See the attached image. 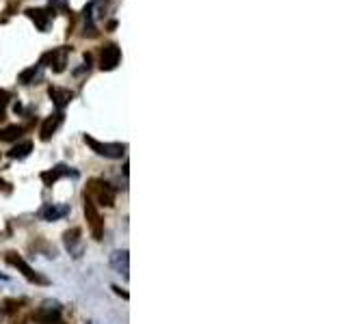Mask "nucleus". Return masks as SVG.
Instances as JSON below:
<instances>
[{"instance_id": "nucleus-2", "label": "nucleus", "mask_w": 346, "mask_h": 324, "mask_svg": "<svg viewBox=\"0 0 346 324\" xmlns=\"http://www.w3.org/2000/svg\"><path fill=\"white\" fill-rule=\"evenodd\" d=\"M119 59H121V50H119L115 43H106V46L102 48V56H100V67L102 69H115V67L119 65Z\"/></svg>"}, {"instance_id": "nucleus-11", "label": "nucleus", "mask_w": 346, "mask_h": 324, "mask_svg": "<svg viewBox=\"0 0 346 324\" xmlns=\"http://www.w3.org/2000/svg\"><path fill=\"white\" fill-rule=\"evenodd\" d=\"M63 175H69V171H67L65 164H59V167H54L50 173H43L41 177H43V182H46L48 186H52V184L59 180V177H63Z\"/></svg>"}, {"instance_id": "nucleus-3", "label": "nucleus", "mask_w": 346, "mask_h": 324, "mask_svg": "<svg viewBox=\"0 0 346 324\" xmlns=\"http://www.w3.org/2000/svg\"><path fill=\"white\" fill-rule=\"evenodd\" d=\"M7 262L11 264V266H16V268H20L22 273L26 274L28 279H31V281H35V283H46V279H43V277H39V274H37L35 270L31 268V266H28L26 262H24L22 257H17L16 253H9V255H7Z\"/></svg>"}, {"instance_id": "nucleus-6", "label": "nucleus", "mask_w": 346, "mask_h": 324, "mask_svg": "<svg viewBox=\"0 0 346 324\" xmlns=\"http://www.w3.org/2000/svg\"><path fill=\"white\" fill-rule=\"evenodd\" d=\"M110 266H113L119 274L128 277V253L126 251H115V253L110 255Z\"/></svg>"}, {"instance_id": "nucleus-5", "label": "nucleus", "mask_w": 346, "mask_h": 324, "mask_svg": "<svg viewBox=\"0 0 346 324\" xmlns=\"http://www.w3.org/2000/svg\"><path fill=\"white\" fill-rule=\"evenodd\" d=\"M26 13H28V17L37 24L39 31H46L48 28V22H50V17H52L50 11H46V9H28Z\"/></svg>"}, {"instance_id": "nucleus-1", "label": "nucleus", "mask_w": 346, "mask_h": 324, "mask_svg": "<svg viewBox=\"0 0 346 324\" xmlns=\"http://www.w3.org/2000/svg\"><path fill=\"white\" fill-rule=\"evenodd\" d=\"M85 143L86 145H91V149H93L98 156H104V158H121V153H123V145H117V143H98L95 138H91V136H86L85 134Z\"/></svg>"}, {"instance_id": "nucleus-10", "label": "nucleus", "mask_w": 346, "mask_h": 324, "mask_svg": "<svg viewBox=\"0 0 346 324\" xmlns=\"http://www.w3.org/2000/svg\"><path fill=\"white\" fill-rule=\"evenodd\" d=\"M31 149H33V143L31 141H24L20 145H16V147L9 152V158H13V160H24V158L31 153Z\"/></svg>"}, {"instance_id": "nucleus-12", "label": "nucleus", "mask_w": 346, "mask_h": 324, "mask_svg": "<svg viewBox=\"0 0 346 324\" xmlns=\"http://www.w3.org/2000/svg\"><path fill=\"white\" fill-rule=\"evenodd\" d=\"M59 123H61V115H54V117H48L46 119V123H43V128H41V138H43V141H48V138H50V134L59 128Z\"/></svg>"}, {"instance_id": "nucleus-8", "label": "nucleus", "mask_w": 346, "mask_h": 324, "mask_svg": "<svg viewBox=\"0 0 346 324\" xmlns=\"http://www.w3.org/2000/svg\"><path fill=\"white\" fill-rule=\"evenodd\" d=\"M67 212H69V207H67V205H54V203H52V205H46V207H43V210H41V216H43L46 221H59V219H63Z\"/></svg>"}, {"instance_id": "nucleus-14", "label": "nucleus", "mask_w": 346, "mask_h": 324, "mask_svg": "<svg viewBox=\"0 0 346 324\" xmlns=\"http://www.w3.org/2000/svg\"><path fill=\"white\" fill-rule=\"evenodd\" d=\"M24 132L22 125H7L4 130H0V141H16Z\"/></svg>"}, {"instance_id": "nucleus-9", "label": "nucleus", "mask_w": 346, "mask_h": 324, "mask_svg": "<svg viewBox=\"0 0 346 324\" xmlns=\"http://www.w3.org/2000/svg\"><path fill=\"white\" fill-rule=\"evenodd\" d=\"M50 98L54 100L56 108L63 110V108H65V104L71 100V93H69V91H63V89H52V86H50Z\"/></svg>"}, {"instance_id": "nucleus-4", "label": "nucleus", "mask_w": 346, "mask_h": 324, "mask_svg": "<svg viewBox=\"0 0 346 324\" xmlns=\"http://www.w3.org/2000/svg\"><path fill=\"white\" fill-rule=\"evenodd\" d=\"M85 212H86V216H89L91 231H93L95 240H100V238H102V219H100L98 210L93 207V203H91V201H86V203H85Z\"/></svg>"}, {"instance_id": "nucleus-16", "label": "nucleus", "mask_w": 346, "mask_h": 324, "mask_svg": "<svg viewBox=\"0 0 346 324\" xmlns=\"http://www.w3.org/2000/svg\"><path fill=\"white\" fill-rule=\"evenodd\" d=\"M9 100H11V95H9V91H2V89H0V115L4 113V108H7Z\"/></svg>"}, {"instance_id": "nucleus-17", "label": "nucleus", "mask_w": 346, "mask_h": 324, "mask_svg": "<svg viewBox=\"0 0 346 324\" xmlns=\"http://www.w3.org/2000/svg\"><path fill=\"white\" fill-rule=\"evenodd\" d=\"M0 279H4V277H2V274H0Z\"/></svg>"}, {"instance_id": "nucleus-13", "label": "nucleus", "mask_w": 346, "mask_h": 324, "mask_svg": "<svg viewBox=\"0 0 346 324\" xmlns=\"http://www.w3.org/2000/svg\"><path fill=\"white\" fill-rule=\"evenodd\" d=\"M78 242H80V229H71L65 234V246L69 253H78Z\"/></svg>"}, {"instance_id": "nucleus-15", "label": "nucleus", "mask_w": 346, "mask_h": 324, "mask_svg": "<svg viewBox=\"0 0 346 324\" xmlns=\"http://www.w3.org/2000/svg\"><path fill=\"white\" fill-rule=\"evenodd\" d=\"M37 69H39V65H33V67H28L26 71H22V74H20V82H24V85H28L33 76L37 74Z\"/></svg>"}, {"instance_id": "nucleus-7", "label": "nucleus", "mask_w": 346, "mask_h": 324, "mask_svg": "<svg viewBox=\"0 0 346 324\" xmlns=\"http://www.w3.org/2000/svg\"><path fill=\"white\" fill-rule=\"evenodd\" d=\"M93 186L98 188V199L102 205H113L115 203V190L104 182H93Z\"/></svg>"}]
</instances>
